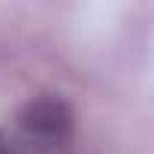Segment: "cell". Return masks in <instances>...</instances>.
Masks as SVG:
<instances>
[{
  "mask_svg": "<svg viewBox=\"0 0 154 154\" xmlns=\"http://www.w3.org/2000/svg\"><path fill=\"white\" fill-rule=\"evenodd\" d=\"M18 136L36 154H66L75 139V112L57 94H39L18 109Z\"/></svg>",
  "mask_w": 154,
  "mask_h": 154,
  "instance_id": "6da1fadb",
  "label": "cell"
},
{
  "mask_svg": "<svg viewBox=\"0 0 154 154\" xmlns=\"http://www.w3.org/2000/svg\"><path fill=\"white\" fill-rule=\"evenodd\" d=\"M0 154H36L18 133H0Z\"/></svg>",
  "mask_w": 154,
  "mask_h": 154,
  "instance_id": "7a4b0ae2",
  "label": "cell"
}]
</instances>
